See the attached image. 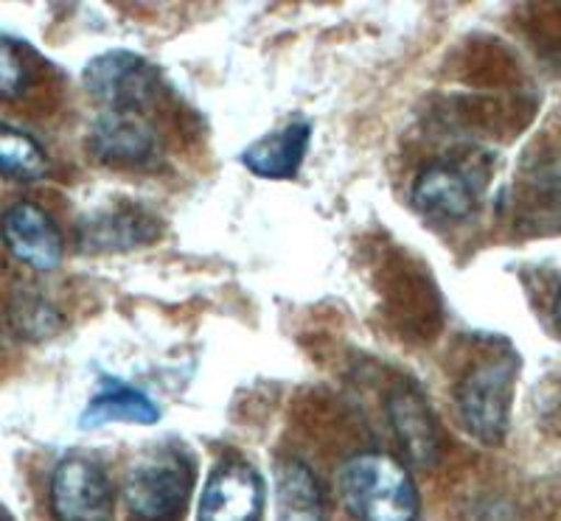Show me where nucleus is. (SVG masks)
I'll return each instance as SVG.
<instances>
[{"instance_id": "nucleus-4", "label": "nucleus", "mask_w": 561, "mask_h": 521, "mask_svg": "<svg viewBox=\"0 0 561 521\" xmlns=\"http://www.w3.org/2000/svg\"><path fill=\"white\" fill-rule=\"evenodd\" d=\"M88 93L107 109H133L147 102L154 90V68L129 51H107L90 59L82 73Z\"/></svg>"}, {"instance_id": "nucleus-7", "label": "nucleus", "mask_w": 561, "mask_h": 521, "mask_svg": "<svg viewBox=\"0 0 561 521\" xmlns=\"http://www.w3.org/2000/svg\"><path fill=\"white\" fill-rule=\"evenodd\" d=\"M264 508L262 477L244 463L219 465L199 499V521H259Z\"/></svg>"}, {"instance_id": "nucleus-2", "label": "nucleus", "mask_w": 561, "mask_h": 521, "mask_svg": "<svg viewBox=\"0 0 561 521\" xmlns=\"http://www.w3.org/2000/svg\"><path fill=\"white\" fill-rule=\"evenodd\" d=\"M194 488L188 458L174 449H158L133 465L127 477V502L147 521H167L185 508Z\"/></svg>"}, {"instance_id": "nucleus-13", "label": "nucleus", "mask_w": 561, "mask_h": 521, "mask_svg": "<svg viewBox=\"0 0 561 521\" xmlns=\"http://www.w3.org/2000/svg\"><path fill=\"white\" fill-rule=\"evenodd\" d=\"M278 499L280 516H287L289 521H320L323 513L312 471L300 463H287L278 468Z\"/></svg>"}, {"instance_id": "nucleus-9", "label": "nucleus", "mask_w": 561, "mask_h": 521, "mask_svg": "<svg viewBox=\"0 0 561 521\" xmlns=\"http://www.w3.org/2000/svg\"><path fill=\"white\" fill-rule=\"evenodd\" d=\"M309 124H289L287 129L270 132L264 138L253 140L242 152V163L250 172L267 180H289L298 174L300 163L307 158Z\"/></svg>"}, {"instance_id": "nucleus-6", "label": "nucleus", "mask_w": 561, "mask_h": 521, "mask_svg": "<svg viewBox=\"0 0 561 521\" xmlns=\"http://www.w3.org/2000/svg\"><path fill=\"white\" fill-rule=\"evenodd\" d=\"M0 235L9 253L37 273H51L62 260V239L57 224L37 205H12L0 219Z\"/></svg>"}, {"instance_id": "nucleus-17", "label": "nucleus", "mask_w": 561, "mask_h": 521, "mask_svg": "<svg viewBox=\"0 0 561 521\" xmlns=\"http://www.w3.org/2000/svg\"><path fill=\"white\" fill-rule=\"evenodd\" d=\"M556 314H559V323H561V292H559V300H556Z\"/></svg>"}, {"instance_id": "nucleus-5", "label": "nucleus", "mask_w": 561, "mask_h": 521, "mask_svg": "<svg viewBox=\"0 0 561 521\" xmlns=\"http://www.w3.org/2000/svg\"><path fill=\"white\" fill-rule=\"evenodd\" d=\"M51 508L59 521H107L113 510L110 479L90 460H62L51 479Z\"/></svg>"}, {"instance_id": "nucleus-8", "label": "nucleus", "mask_w": 561, "mask_h": 521, "mask_svg": "<svg viewBox=\"0 0 561 521\" xmlns=\"http://www.w3.org/2000/svg\"><path fill=\"white\" fill-rule=\"evenodd\" d=\"M90 149L102 163H144L154 149V132L133 109H104L90 132Z\"/></svg>"}, {"instance_id": "nucleus-18", "label": "nucleus", "mask_w": 561, "mask_h": 521, "mask_svg": "<svg viewBox=\"0 0 561 521\" xmlns=\"http://www.w3.org/2000/svg\"><path fill=\"white\" fill-rule=\"evenodd\" d=\"M0 521H9V519H7V516H3V510H0Z\"/></svg>"}, {"instance_id": "nucleus-14", "label": "nucleus", "mask_w": 561, "mask_h": 521, "mask_svg": "<svg viewBox=\"0 0 561 521\" xmlns=\"http://www.w3.org/2000/svg\"><path fill=\"white\" fill-rule=\"evenodd\" d=\"M45 172H48V158L37 140L0 124V174L20 183H34L43 180Z\"/></svg>"}, {"instance_id": "nucleus-11", "label": "nucleus", "mask_w": 561, "mask_h": 521, "mask_svg": "<svg viewBox=\"0 0 561 521\" xmlns=\"http://www.w3.org/2000/svg\"><path fill=\"white\" fill-rule=\"evenodd\" d=\"M390 418L408 458L415 465H433L438 458V429L424 398L413 390H399L390 398Z\"/></svg>"}, {"instance_id": "nucleus-3", "label": "nucleus", "mask_w": 561, "mask_h": 521, "mask_svg": "<svg viewBox=\"0 0 561 521\" xmlns=\"http://www.w3.org/2000/svg\"><path fill=\"white\" fill-rule=\"evenodd\" d=\"M511 390H514V362L491 359L466 375L458 401L466 429L483 443H500L508 429Z\"/></svg>"}, {"instance_id": "nucleus-15", "label": "nucleus", "mask_w": 561, "mask_h": 521, "mask_svg": "<svg viewBox=\"0 0 561 521\" xmlns=\"http://www.w3.org/2000/svg\"><path fill=\"white\" fill-rule=\"evenodd\" d=\"M152 239L147 217H135L129 210H115V213H104L96 222H88V233L84 242L93 244L99 253H110V250H127L138 247L140 242Z\"/></svg>"}, {"instance_id": "nucleus-16", "label": "nucleus", "mask_w": 561, "mask_h": 521, "mask_svg": "<svg viewBox=\"0 0 561 521\" xmlns=\"http://www.w3.org/2000/svg\"><path fill=\"white\" fill-rule=\"evenodd\" d=\"M26 62L12 39L0 37V99H14L26 90Z\"/></svg>"}, {"instance_id": "nucleus-10", "label": "nucleus", "mask_w": 561, "mask_h": 521, "mask_svg": "<svg viewBox=\"0 0 561 521\" xmlns=\"http://www.w3.org/2000/svg\"><path fill=\"white\" fill-rule=\"evenodd\" d=\"M413 199L419 210L433 219H466L474 210L469 180L449 165H430L415 177Z\"/></svg>"}, {"instance_id": "nucleus-1", "label": "nucleus", "mask_w": 561, "mask_h": 521, "mask_svg": "<svg viewBox=\"0 0 561 521\" xmlns=\"http://www.w3.org/2000/svg\"><path fill=\"white\" fill-rule=\"evenodd\" d=\"M345 508L357 521H413L419 494L408 471L388 454H357L340 474Z\"/></svg>"}, {"instance_id": "nucleus-12", "label": "nucleus", "mask_w": 561, "mask_h": 521, "mask_svg": "<svg viewBox=\"0 0 561 521\" xmlns=\"http://www.w3.org/2000/svg\"><path fill=\"white\" fill-rule=\"evenodd\" d=\"M160 409L154 407L149 395H144L140 390L127 387V384L115 382L113 375H107V384L99 395L90 398V404L84 407V413L79 415V426L82 429H99V426L107 424H138L149 426L158 424Z\"/></svg>"}]
</instances>
